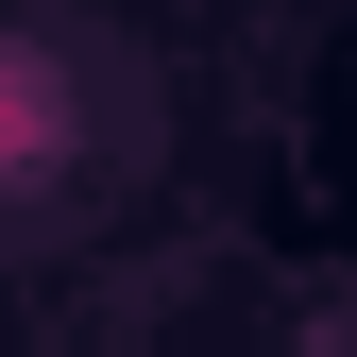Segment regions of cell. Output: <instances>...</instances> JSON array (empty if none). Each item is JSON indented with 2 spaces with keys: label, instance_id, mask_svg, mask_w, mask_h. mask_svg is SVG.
Masks as SVG:
<instances>
[{
  "label": "cell",
  "instance_id": "obj_1",
  "mask_svg": "<svg viewBox=\"0 0 357 357\" xmlns=\"http://www.w3.org/2000/svg\"><path fill=\"white\" fill-rule=\"evenodd\" d=\"M17 153H52V85H34V68H0V170H17Z\"/></svg>",
  "mask_w": 357,
  "mask_h": 357
}]
</instances>
